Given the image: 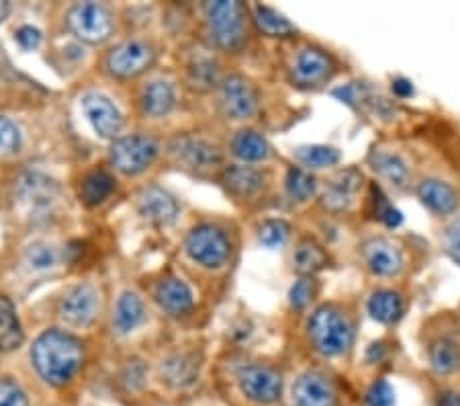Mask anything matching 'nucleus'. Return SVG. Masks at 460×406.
Segmentation results:
<instances>
[{
    "mask_svg": "<svg viewBox=\"0 0 460 406\" xmlns=\"http://www.w3.org/2000/svg\"><path fill=\"white\" fill-rule=\"evenodd\" d=\"M219 181L224 185L229 195L237 199H252L266 187L264 171L246 165H232L224 167L219 175Z\"/></svg>",
    "mask_w": 460,
    "mask_h": 406,
    "instance_id": "a211bd4d",
    "label": "nucleus"
},
{
    "mask_svg": "<svg viewBox=\"0 0 460 406\" xmlns=\"http://www.w3.org/2000/svg\"><path fill=\"white\" fill-rule=\"evenodd\" d=\"M25 258L31 269H49L56 265L58 253H56V248H51L48 245H33L27 248Z\"/></svg>",
    "mask_w": 460,
    "mask_h": 406,
    "instance_id": "4c0bfd02",
    "label": "nucleus"
},
{
    "mask_svg": "<svg viewBox=\"0 0 460 406\" xmlns=\"http://www.w3.org/2000/svg\"><path fill=\"white\" fill-rule=\"evenodd\" d=\"M293 157L301 162L305 168H311V171H319V168H330L336 167L340 162V152L332 146H322V144H314V146H299L293 152Z\"/></svg>",
    "mask_w": 460,
    "mask_h": 406,
    "instance_id": "2f4dec72",
    "label": "nucleus"
},
{
    "mask_svg": "<svg viewBox=\"0 0 460 406\" xmlns=\"http://www.w3.org/2000/svg\"><path fill=\"white\" fill-rule=\"evenodd\" d=\"M232 152L242 162H260L270 157V144L258 131L242 130L232 140Z\"/></svg>",
    "mask_w": 460,
    "mask_h": 406,
    "instance_id": "b1692460",
    "label": "nucleus"
},
{
    "mask_svg": "<svg viewBox=\"0 0 460 406\" xmlns=\"http://www.w3.org/2000/svg\"><path fill=\"white\" fill-rule=\"evenodd\" d=\"M285 187L288 197L295 199V202H307L315 195L317 183L307 171H303L299 167H291L287 173Z\"/></svg>",
    "mask_w": 460,
    "mask_h": 406,
    "instance_id": "72a5a7b5",
    "label": "nucleus"
},
{
    "mask_svg": "<svg viewBox=\"0 0 460 406\" xmlns=\"http://www.w3.org/2000/svg\"><path fill=\"white\" fill-rule=\"evenodd\" d=\"M237 383L248 401L270 406L283 394V375L279 369L264 364H248L237 372Z\"/></svg>",
    "mask_w": 460,
    "mask_h": 406,
    "instance_id": "423d86ee",
    "label": "nucleus"
},
{
    "mask_svg": "<svg viewBox=\"0 0 460 406\" xmlns=\"http://www.w3.org/2000/svg\"><path fill=\"white\" fill-rule=\"evenodd\" d=\"M17 41H19V46L23 48V50H35L37 46H40L41 43V33H40V29H35V27H31V25H23L17 32Z\"/></svg>",
    "mask_w": 460,
    "mask_h": 406,
    "instance_id": "c03bdc74",
    "label": "nucleus"
},
{
    "mask_svg": "<svg viewBox=\"0 0 460 406\" xmlns=\"http://www.w3.org/2000/svg\"><path fill=\"white\" fill-rule=\"evenodd\" d=\"M123 378L129 383V388H139L144 383V365L139 364V361H133V364H129Z\"/></svg>",
    "mask_w": 460,
    "mask_h": 406,
    "instance_id": "a18cd8bd",
    "label": "nucleus"
},
{
    "mask_svg": "<svg viewBox=\"0 0 460 406\" xmlns=\"http://www.w3.org/2000/svg\"><path fill=\"white\" fill-rule=\"evenodd\" d=\"M11 11V5L9 3H0V23L6 19V14Z\"/></svg>",
    "mask_w": 460,
    "mask_h": 406,
    "instance_id": "8fccbe9b",
    "label": "nucleus"
},
{
    "mask_svg": "<svg viewBox=\"0 0 460 406\" xmlns=\"http://www.w3.org/2000/svg\"><path fill=\"white\" fill-rule=\"evenodd\" d=\"M438 406H460V392H455V390L442 392L438 396Z\"/></svg>",
    "mask_w": 460,
    "mask_h": 406,
    "instance_id": "de8ad7c7",
    "label": "nucleus"
},
{
    "mask_svg": "<svg viewBox=\"0 0 460 406\" xmlns=\"http://www.w3.org/2000/svg\"><path fill=\"white\" fill-rule=\"evenodd\" d=\"M328 265V255L325 250L317 245L315 240L305 239L296 245L293 253V269L299 273L301 277L315 275L317 271H322Z\"/></svg>",
    "mask_w": 460,
    "mask_h": 406,
    "instance_id": "a878e982",
    "label": "nucleus"
},
{
    "mask_svg": "<svg viewBox=\"0 0 460 406\" xmlns=\"http://www.w3.org/2000/svg\"><path fill=\"white\" fill-rule=\"evenodd\" d=\"M365 401L368 406H393L395 404V390L387 380H376L367 390Z\"/></svg>",
    "mask_w": 460,
    "mask_h": 406,
    "instance_id": "ea45409f",
    "label": "nucleus"
},
{
    "mask_svg": "<svg viewBox=\"0 0 460 406\" xmlns=\"http://www.w3.org/2000/svg\"><path fill=\"white\" fill-rule=\"evenodd\" d=\"M199 369H201V364L195 353H174L162 361L160 374L168 386L187 388L197 382Z\"/></svg>",
    "mask_w": 460,
    "mask_h": 406,
    "instance_id": "aec40b11",
    "label": "nucleus"
},
{
    "mask_svg": "<svg viewBox=\"0 0 460 406\" xmlns=\"http://www.w3.org/2000/svg\"><path fill=\"white\" fill-rule=\"evenodd\" d=\"M158 144L147 136H125L111 146V165L123 175H139L158 157Z\"/></svg>",
    "mask_w": 460,
    "mask_h": 406,
    "instance_id": "0eeeda50",
    "label": "nucleus"
},
{
    "mask_svg": "<svg viewBox=\"0 0 460 406\" xmlns=\"http://www.w3.org/2000/svg\"><path fill=\"white\" fill-rule=\"evenodd\" d=\"M362 263L376 277H393L403 269V257L393 242L385 239H370L360 248Z\"/></svg>",
    "mask_w": 460,
    "mask_h": 406,
    "instance_id": "ddd939ff",
    "label": "nucleus"
},
{
    "mask_svg": "<svg viewBox=\"0 0 460 406\" xmlns=\"http://www.w3.org/2000/svg\"><path fill=\"white\" fill-rule=\"evenodd\" d=\"M421 205L436 216H452L460 208V194L455 185L442 179H424L418 185Z\"/></svg>",
    "mask_w": 460,
    "mask_h": 406,
    "instance_id": "dca6fc26",
    "label": "nucleus"
},
{
    "mask_svg": "<svg viewBox=\"0 0 460 406\" xmlns=\"http://www.w3.org/2000/svg\"><path fill=\"white\" fill-rule=\"evenodd\" d=\"M155 302L168 314L181 316L192 308V292L189 285L178 277H164L155 287Z\"/></svg>",
    "mask_w": 460,
    "mask_h": 406,
    "instance_id": "412c9836",
    "label": "nucleus"
},
{
    "mask_svg": "<svg viewBox=\"0 0 460 406\" xmlns=\"http://www.w3.org/2000/svg\"><path fill=\"white\" fill-rule=\"evenodd\" d=\"M187 253L192 261L207 269H219L232 255V242L221 228L213 224H201L192 228L187 236Z\"/></svg>",
    "mask_w": 460,
    "mask_h": 406,
    "instance_id": "20e7f679",
    "label": "nucleus"
},
{
    "mask_svg": "<svg viewBox=\"0 0 460 406\" xmlns=\"http://www.w3.org/2000/svg\"><path fill=\"white\" fill-rule=\"evenodd\" d=\"M391 88H393V93H395L397 97H402V99L411 97V95H413V86H411L410 80H405V78H395V80H393Z\"/></svg>",
    "mask_w": 460,
    "mask_h": 406,
    "instance_id": "49530a36",
    "label": "nucleus"
},
{
    "mask_svg": "<svg viewBox=\"0 0 460 406\" xmlns=\"http://www.w3.org/2000/svg\"><path fill=\"white\" fill-rule=\"evenodd\" d=\"M115 179L105 171H94L86 175L83 183H80V199L86 205H99L113 194Z\"/></svg>",
    "mask_w": 460,
    "mask_h": 406,
    "instance_id": "7c9ffc66",
    "label": "nucleus"
},
{
    "mask_svg": "<svg viewBox=\"0 0 460 406\" xmlns=\"http://www.w3.org/2000/svg\"><path fill=\"white\" fill-rule=\"evenodd\" d=\"M333 382L322 372H305L293 383V406H336Z\"/></svg>",
    "mask_w": 460,
    "mask_h": 406,
    "instance_id": "f8f14e48",
    "label": "nucleus"
},
{
    "mask_svg": "<svg viewBox=\"0 0 460 406\" xmlns=\"http://www.w3.org/2000/svg\"><path fill=\"white\" fill-rule=\"evenodd\" d=\"M315 293H317V282L314 279V275L299 277L293 284L291 292H288V302H291L293 308L303 310L311 300L315 298Z\"/></svg>",
    "mask_w": 460,
    "mask_h": 406,
    "instance_id": "e433bc0d",
    "label": "nucleus"
},
{
    "mask_svg": "<svg viewBox=\"0 0 460 406\" xmlns=\"http://www.w3.org/2000/svg\"><path fill=\"white\" fill-rule=\"evenodd\" d=\"M0 406H29L27 396L13 380H0Z\"/></svg>",
    "mask_w": 460,
    "mask_h": 406,
    "instance_id": "37998d69",
    "label": "nucleus"
},
{
    "mask_svg": "<svg viewBox=\"0 0 460 406\" xmlns=\"http://www.w3.org/2000/svg\"><path fill=\"white\" fill-rule=\"evenodd\" d=\"M370 205H373L375 220H378L387 228H397L403 221L402 212H399L395 205L389 202L387 195H385L383 191L376 187V185L370 187Z\"/></svg>",
    "mask_w": 460,
    "mask_h": 406,
    "instance_id": "f704fd0d",
    "label": "nucleus"
},
{
    "mask_svg": "<svg viewBox=\"0 0 460 406\" xmlns=\"http://www.w3.org/2000/svg\"><path fill=\"white\" fill-rule=\"evenodd\" d=\"M403 298L393 290H378L368 300V314L376 322L393 324L403 316Z\"/></svg>",
    "mask_w": 460,
    "mask_h": 406,
    "instance_id": "393cba45",
    "label": "nucleus"
},
{
    "mask_svg": "<svg viewBox=\"0 0 460 406\" xmlns=\"http://www.w3.org/2000/svg\"><path fill=\"white\" fill-rule=\"evenodd\" d=\"M350 203H352V195L344 194L342 189H338L336 185H332V183L322 195V208L330 213H342L350 208Z\"/></svg>",
    "mask_w": 460,
    "mask_h": 406,
    "instance_id": "58836bf2",
    "label": "nucleus"
},
{
    "mask_svg": "<svg viewBox=\"0 0 460 406\" xmlns=\"http://www.w3.org/2000/svg\"><path fill=\"white\" fill-rule=\"evenodd\" d=\"M99 312V293L91 285H78L59 304V314L74 327H88Z\"/></svg>",
    "mask_w": 460,
    "mask_h": 406,
    "instance_id": "2eb2a0df",
    "label": "nucleus"
},
{
    "mask_svg": "<svg viewBox=\"0 0 460 406\" xmlns=\"http://www.w3.org/2000/svg\"><path fill=\"white\" fill-rule=\"evenodd\" d=\"M21 343H23V330L13 302L6 295H0V351H13Z\"/></svg>",
    "mask_w": 460,
    "mask_h": 406,
    "instance_id": "cd10ccee",
    "label": "nucleus"
},
{
    "mask_svg": "<svg viewBox=\"0 0 460 406\" xmlns=\"http://www.w3.org/2000/svg\"><path fill=\"white\" fill-rule=\"evenodd\" d=\"M368 165L373 167V171L381 179L393 185L395 189H403L407 181H410V167H407V162L399 154L373 150L368 154Z\"/></svg>",
    "mask_w": 460,
    "mask_h": 406,
    "instance_id": "4be33fe9",
    "label": "nucleus"
},
{
    "mask_svg": "<svg viewBox=\"0 0 460 406\" xmlns=\"http://www.w3.org/2000/svg\"><path fill=\"white\" fill-rule=\"evenodd\" d=\"M174 88L170 83H164V80H154V83L144 88L142 97H139V107H142L144 115L150 117L168 115L174 109Z\"/></svg>",
    "mask_w": 460,
    "mask_h": 406,
    "instance_id": "5701e85b",
    "label": "nucleus"
},
{
    "mask_svg": "<svg viewBox=\"0 0 460 406\" xmlns=\"http://www.w3.org/2000/svg\"><path fill=\"white\" fill-rule=\"evenodd\" d=\"M307 337L311 347L319 356H344L354 341V327L350 316L336 304L319 306L307 322Z\"/></svg>",
    "mask_w": 460,
    "mask_h": 406,
    "instance_id": "f03ea898",
    "label": "nucleus"
},
{
    "mask_svg": "<svg viewBox=\"0 0 460 406\" xmlns=\"http://www.w3.org/2000/svg\"><path fill=\"white\" fill-rule=\"evenodd\" d=\"M154 64V50L146 41H125L107 56V70L115 78H136Z\"/></svg>",
    "mask_w": 460,
    "mask_h": 406,
    "instance_id": "9b49d317",
    "label": "nucleus"
},
{
    "mask_svg": "<svg viewBox=\"0 0 460 406\" xmlns=\"http://www.w3.org/2000/svg\"><path fill=\"white\" fill-rule=\"evenodd\" d=\"M254 23L260 33L269 37H293L296 33V27L285 14H280L279 11L264 5L254 6Z\"/></svg>",
    "mask_w": 460,
    "mask_h": 406,
    "instance_id": "c756f323",
    "label": "nucleus"
},
{
    "mask_svg": "<svg viewBox=\"0 0 460 406\" xmlns=\"http://www.w3.org/2000/svg\"><path fill=\"white\" fill-rule=\"evenodd\" d=\"M21 146V136L17 125L6 117H0V154H13Z\"/></svg>",
    "mask_w": 460,
    "mask_h": 406,
    "instance_id": "a19ab883",
    "label": "nucleus"
},
{
    "mask_svg": "<svg viewBox=\"0 0 460 406\" xmlns=\"http://www.w3.org/2000/svg\"><path fill=\"white\" fill-rule=\"evenodd\" d=\"M207 33L219 50L235 54L248 40L246 6L235 0H215L205 5Z\"/></svg>",
    "mask_w": 460,
    "mask_h": 406,
    "instance_id": "7ed1b4c3",
    "label": "nucleus"
},
{
    "mask_svg": "<svg viewBox=\"0 0 460 406\" xmlns=\"http://www.w3.org/2000/svg\"><path fill=\"white\" fill-rule=\"evenodd\" d=\"M137 212L139 216L152 221V224L166 226L176 220L178 203L166 189L158 187V185H150V187L139 191Z\"/></svg>",
    "mask_w": 460,
    "mask_h": 406,
    "instance_id": "4468645a",
    "label": "nucleus"
},
{
    "mask_svg": "<svg viewBox=\"0 0 460 406\" xmlns=\"http://www.w3.org/2000/svg\"><path fill=\"white\" fill-rule=\"evenodd\" d=\"M291 236V226L285 220H266L258 228V242L264 248H280Z\"/></svg>",
    "mask_w": 460,
    "mask_h": 406,
    "instance_id": "c9c22d12",
    "label": "nucleus"
},
{
    "mask_svg": "<svg viewBox=\"0 0 460 406\" xmlns=\"http://www.w3.org/2000/svg\"><path fill=\"white\" fill-rule=\"evenodd\" d=\"M338 64L333 58L322 48H301L293 56L291 68H288V78L299 88H317L332 80L336 74Z\"/></svg>",
    "mask_w": 460,
    "mask_h": 406,
    "instance_id": "39448f33",
    "label": "nucleus"
},
{
    "mask_svg": "<svg viewBox=\"0 0 460 406\" xmlns=\"http://www.w3.org/2000/svg\"><path fill=\"white\" fill-rule=\"evenodd\" d=\"M21 194L33 208H49L58 197V185L43 175H29L21 181Z\"/></svg>",
    "mask_w": 460,
    "mask_h": 406,
    "instance_id": "c85d7f7f",
    "label": "nucleus"
},
{
    "mask_svg": "<svg viewBox=\"0 0 460 406\" xmlns=\"http://www.w3.org/2000/svg\"><path fill=\"white\" fill-rule=\"evenodd\" d=\"M146 319V308L144 302L139 300L137 293H123L117 302L115 308V329L121 332V335H128V332L136 330L139 324Z\"/></svg>",
    "mask_w": 460,
    "mask_h": 406,
    "instance_id": "bb28decb",
    "label": "nucleus"
},
{
    "mask_svg": "<svg viewBox=\"0 0 460 406\" xmlns=\"http://www.w3.org/2000/svg\"><path fill=\"white\" fill-rule=\"evenodd\" d=\"M189 83L199 91H209L215 85H219L217 64L211 58H195L189 64Z\"/></svg>",
    "mask_w": 460,
    "mask_h": 406,
    "instance_id": "473e14b6",
    "label": "nucleus"
},
{
    "mask_svg": "<svg viewBox=\"0 0 460 406\" xmlns=\"http://www.w3.org/2000/svg\"><path fill=\"white\" fill-rule=\"evenodd\" d=\"M178 165L195 173H205L221 165V150L213 142L199 136H178L168 146Z\"/></svg>",
    "mask_w": 460,
    "mask_h": 406,
    "instance_id": "1a4fd4ad",
    "label": "nucleus"
},
{
    "mask_svg": "<svg viewBox=\"0 0 460 406\" xmlns=\"http://www.w3.org/2000/svg\"><path fill=\"white\" fill-rule=\"evenodd\" d=\"M83 109L93 123V128L101 138H115L123 128V117L119 109L113 105V101L102 97V95H86L83 99Z\"/></svg>",
    "mask_w": 460,
    "mask_h": 406,
    "instance_id": "f3484780",
    "label": "nucleus"
},
{
    "mask_svg": "<svg viewBox=\"0 0 460 406\" xmlns=\"http://www.w3.org/2000/svg\"><path fill=\"white\" fill-rule=\"evenodd\" d=\"M66 21L70 32L86 43H102L113 33V19L109 11L96 3L74 5Z\"/></svg>",
    "mask_w": 460,
    "mask_h": 406,
    "instance_id": "6e6552de",
    "label": "nucleus"
},
{
    "mask_svg": "<svg viewBox=\"0 0 460 406\" xmlns=\"http://www.w3.org/2000/svg\"><path fill=\"white\" fill-rule=\"evenodd\" d=\"M428 361L438 375H452L460 369V338L455 335H438L428 345Z\"/></svg>",
    "mask_w": 460,
    "mask_h": 406,
    "instance_id": "6ab92c4d",
    "label": "nucleus"
},
{
    "mask_svg": "<svg viewBox=\"0 0 460 406\" xmlns=\"http://www.w3.org/2000/svg\"><path fill=\"white\" fill-rule=\"evenodd\" d=\"M442 247L447 250V255L460 265V218L452 220L450 224L444 228L442 234Z\"/></svg>",
    "mask_w": 460,
    "mask_h": 406,
    "instance_id": "79ce46f5",
    "label": "nucleus"
},
{
    "mask_svg": "<svg viewBox=\"0 0 460 406\" xmlns=\"http://www.w3.org/2000/svg\"><path fill=\"white\" fill-rule=\"evenodd\" d=\"M84 351L76 337L62 330H46L31 347L37 374L51 386H64L83 365Z\"/></svg>",
    "mask_w": 460,
    "mask_h": 406,
    "instance_id": "f257e3e1",
    "label": "nucleus"
},
{
    "mask_svg": "<svg viewBox=\"0 0 460 406\" xmlns=\"http://www.w3.org/2000/svg\"><path fill=\"white\" fill-rule=\"evenodd\" d=\"M221 109L232 120H250L258 111L256 86L242 74H229L219 83Z\"/></svg>",
    "mask_w": 460,
    "mask_h": 406,
    "instance_id": "9d476101",
    "label": "nucleus"
},
{
    "mask_svg": "<svg viewBox=\"0 0 460 406\" xmlns=\"http://www.w3.org/2000/svg\"><path fill=\"white\" fill-rule=\"evenodd\" d=\"M381 353H383V345L381 343H373L368 347V353H367V359L368 361H378L381 359Z\"/></svg>",
    "mask_w": 460,
    "mask_h": 406,
    "instance_id": "09e8293b",
    "label": "nucleus"
}]
</instances>
